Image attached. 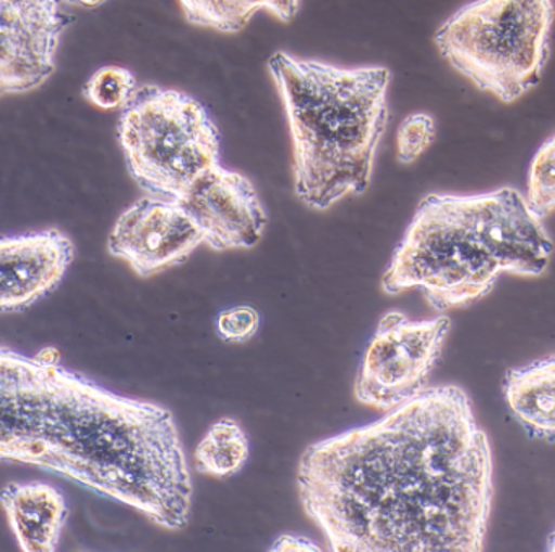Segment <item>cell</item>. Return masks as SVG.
<instances>
[{"mask_svg":"<svg viewBox=\"0 0 555 552\" xmlns=\"http://www.w3.org/2000/svg\"><path fill=\"white\" fill-rule=\"evenodd\" d=\"M52 0H0V97L41 87L70 23Z\"/></svg>","mask_w":555,"mask_h":552,"instance_id":"obj_9","label":"cell"},{"mask_svg":"<svg viewBox=\"0 0 555 552\" xmlns=\"http://www.w3.org/2000/svg\"><path fill=\"white\" fill-rule=\"evenodd\" d=\"M296 482L332 552H485L494 457L460 385L310 444Z\"/></svg>","mask_w":555,"mask_h":552,"instance_id":"obj_1","label":"cell"},{"mask_svg":"<svg viewBox=\"0 0 555 552\" xmlns=\"http://www.w3.org/2000/svg\"><path fill=\"white\" fill-rule=\"evenodd\" d=\"M527 204L540 220L555 211V133L534 153L528 169Z\"/></svg>","mask_w":555,"mask_h":552,"instance_id":"obj_17","label":"cell"},{"mask_svg":"<svg viewBox=\"0 0 555 552\" xmlns=\"http://www.w3.org/2000/svg\"><path fill=\"white\" fill-rule=\"evenodd\" d=\"M546 552H555V528L550 538H547Z\"/></svg>","mask_w":555,"mask_h":552,"instance_id":"obj_21","label":"cell"},{"mask_svg":"<svg viewBox=\"0 0 555 552\" xmlns=\"http://www.w3.org/2000/svg\"><path fill=\"white\" fill-rule=\"evenodd\" d=\"M182 12L192 25L217 29L221 33H237L249 25L254 15L270 12L281 22L296 16L300 2L296 0H182Z\"/></svg>","mask_w":555,"mask_h":552,"instance_id":"obj_14","label":"cell"},{"mask_svg":"<svg viewBox=\"0 0 555 552\" xmlns=\"http://www.w3.org/2000/svg\"><path fill=\"white\" fill-rule=\"evenodd\" d=\"M450 329L446 316L413 320L400 310L384 313L356 375V400L391 411L421 394L442 356Z\"/></svg>","mask_w":555,"mask_h":552,"instance_id":"obj_7","label":"cell"},{"mask_svg":"<svg viewBox=\"0 0 555 552\" xmlns=\"http://www.w3.org/2000/svg\"><path fill=\"white\" fill-rule=\"evenodd\" d=\"M260 329V313L253 306H234L220 312L217 332L228 343H246Z\"/></svg>","mask_w":555,"mask_h":552,"instance_id":"obj_19","label":"cell"},{"mask_svg":"<svg viewBox=\"0 0 555 552\" xmlns=\"http://www.w3.org/2000/svg\"><path fill=\"white\" fill-rule=\"evenodd\" d=\"M508 410L528 436L555 440V355L511 369L504 378Z\"/></svg>","mask_w":555,"mask_h":552,"instance_id":"obj_13","label":"cell"},{"mask_svg":"<svg viewBox=\"0 0 555 552\" xmlns=\"http://www.w3.org/2000/svg\"><path fill=\"white\" fill-rule=\"evenodd\" d=\"M553 253V238L517 189L429 194L398 243L382 290L395 296L416 287L446 312L488 296L504 273L543 275Z\"/></svg>","mask_w":555,"mask_h":552,"instance_id":"obj_3","label":"cell"},{"mask_svg":"<svg viewBox=\"0 0 555 552\" xmlns=\"http://www.w3.org/2000/svg\"><path fill=\"white\" fill-rule=\"evenodd\" d=\"M202 244L201 231L179 202L152 195L122 211L107 238L111 256L142 278L181 266Z\"/></svg>","mask_w":555,"mask_h":552,"instance_id":"obj_8","label":"cell"},{"mask_svg":"<svg viewBox=\"0 0 555 552\" xmlns=\"http://www.w3.org/2000/svg\"><path fill=\"white\" fill-rule=\"evenodd\" d=\"M176 202L188 211L204 243L215 251L250 249L260 243L269 224L254 182L221 165Z\"/></svg>","mask_w":555,"mask_h":552,"instance_id":"obj_10","label":"cell"},{"mask_svg":"<svg viewBox=\"0 0 555 552\" xmlns=\"http://www.w3.org/2000/svg\"><path fill=\"white\" fill-rule=\"evenodd\" d=\"M75 246L61 230L0 238V313L35 306L64 280Z\"/></svg>","mask_w":555,"mask_h":552,"instance_id":"obj_11","label":"cell"},{"mask_svg":"<svg viewBox=\"0 0 555 552\" xmlns=\"http://www.w3.org/2000/svg\"><path fill=\"white\" fill-rule=\"evenodd\" d=\"M0 462L62 476L169 531L189 524L191 470L175 414L62 364L54 346L0 345Z\"/></svg>","mask_w":555,"mask_h":552,"instance_id":"obj_2","label":"cell"},{"mask_svg":"<svg viewBox=\"0 0 555 552\" xmlns=\"http://www.w3.org/2000/svg\"><path fill=\"white\" fill-rule=\"evenodd\" d=\"M195 466L202 475L224 479L243 472L250 459V440L234 418L215 421L195 447Z\"/></svg>","mask_w":555,"mask_h":552,"instance_id":"obj_15","label":"cell"},{"mask_svg":"<svg viewBox=\"0 0 555 552\" xmlns=\"http://www.w3.org/2000/svg\"><path fill=\"white\" fill-rule=\"evenodd\" d=\"M75 552H81V551H75Z\"/></svg>","mask_w":555,"mask_h":552,"instance_id":"obj_22","label":"cell"},{"mask_svg":"<svg viewBox=\"0 0 555 552\" xmlns=\"http://www.w3.org/2000/svg\"><path fill=\"white\" fill-rule=\"evenodd\" d=\"M554 20L551 0H478L440 25L436 44L478 90L514 103L543 78Z\"/></svg>","mask_w":555,"mask_h":552,"instance_id":"obj_5","label":"cell"},{"mask_svg":"<svg viewBox=\"0 0 555 552\" xmlns=\"http://www.w3.org/2000/svg\"><path fill=\"white\" fill-rule=\"evenodd\" d=\"M0 505L20 552H57L67 524V499L48 483H9Z\"/></svg>","mask_w":555,"mask_h":552,"instance_id":"obj_12","label":"cell"},{"mask_svg":"<svg viewBox=\"0 0 555 552\" xmlns=\"http://www.w3.org/2000/svg\"><path fill=\"white\" fill-rule=\"evenodd\" d=\"M137 91V78L129 68L106 65L98 68L83 87L88 103L103 111L124 110Z\"/></svg>","mask_w":555,"mask_h":552,"instance_id":"obj_16","label":"cell"},{"mask_svg":"<svg viewBox=\"0 0 555 552\" xmlns=\"http://www.w3.org/2000/svg\"><path fill=\"white\" fill-rule=\"evenodd\" d=\"M436 119L427 113H413L404 117L397 132V159L411 165L420 159L436 140Z\"/></svg>","mask_w":555,"mask_h":552,"instance_id":"obj_18","label":"cell"},{"mask_svg":"<svg viewBox=\"0 0 555 552\" xmlns=\"http://www.w3.org/2000/svg\"><path fill=\"white\" fill-rule=\"evenodd\" d=\"M133 181L152 197L179 201L221 165V139L207 107L175 88H137L117 124Z\"/></svg>","mask_w":555,"mask_h":552,"instance_id":"obj_6","label":"cell"},{"mask_svg":"<svg viewBox=\"0 0 555 552\" xmlns=\"http://www.w3.org/2000/svg\"><path fill=\"white\" fill-rule=\"evenodd\" d=\"M267 552H323V550L312 538L297 534H283L270 544Z\"/></svg>","mask_w":555,"mask_h":552,"instance_id":"obj_20","label":"cell"},{"mask_svg":"<svg viewBox=\"0 0 555 552\" xmlns=\"http://www.w3.org/2000/svg\"><path fill=\"white\" fill-rule=\"evenodd\" d=\"M269 70L293 140L294 192L306 207L328 210L371 184L390 111L384 65L339 67L278 51Z\"/></svg>","mask_w":555,"mask_h":552,"instance_id":"obj_4","label":"cell"}]
</instances>
